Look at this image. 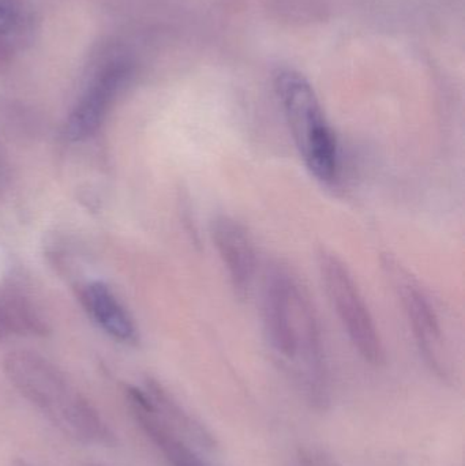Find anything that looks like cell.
<instances>
[{
	"label": "cell",
	"instance_id": "cell-1",
	"mask_svg": "<svg viewBox=\"0 0 465 466\" xmlns=\"http://www.w3.org/2000/svg\"><path fill=\"white\" fill-rule=\"evenodd\" d=\"M262 326L270 350L284 361L302 363L311 394L322 401L327 363L321 328L305 285L286 263H272L265 274Z\"/></svg>",
	"mask_w": 465,
	"mask_h": 466
},
{
	"label": "cell",
	"instance_id": "cell-2",
	"mask_svg": "<svg viewBox=\"0 0 465 466\" xmlns=\"http://www.w3.org/2000/svg\"><path fill=\"white\" fill-rule=\"evenodd\" d=\"M5 377L62 434L85 445L115 448L117 438L97 410L62 370L32 350H13L5 359Z\"/></svg>",
	"mask_w": 465,
	"mask_h": 466
},
{
	"label": "cell",
	"instance_id": "cell-3",
	"mask_svg": "<svg viewBox=\"0 0 465 466\" xmlns=\"http://www.w3.org/2000/svg\"><path fill=\"white\" fill-rule=\"evenodd\" d=\"M273 85L306 168L322 185L338 182L340 172L338 139L310 82L292 68H280L275 74Z\"/></svg>",
	"mask_w": 465,
	"mask_h": 466
},
{
	"label": "cell",
	"instance_id": "cell-4",
	"mask_svg": "<svg viewBox=\"0 0 465 466\" xmlns=\"http://www.w3.org/2000/svg\"><path fill=\"white\" fill-rule=\"evenodd\" d=\"M318 270L325 292L349 341L363 360L381 366L385 350L373 315L360 293L351 271L335 252H318Z\"/></svg>",
	"mask_w": 465,
	"mask_h": 466
},
{
	"label": "cell",
	"instance_id": "cell-5",
	"mask_svg": "<svg viewBox=\"0 0 465 466\" xmlns=\"http://www.w3.org/2000/svg\"><path fill=\"white\" fill-rule=\"evenodd\" d=\"M133 76V63L127 57H115L101 66L71 111L66 136L71 141L89 138L103 125L117 96Z\"/></svg>",
	"mask_w": 465,
	"mask_h": 466
},
{
	"label": "cell",
	"instance_id": "cell-6",
	"mask_svg": "<svg viewBox=\"0 0 465 466\" xmlns=\"http://www.w3.org/2000/svg\"><path fill=\"white\" fill-rule=\"evenodd\" d=\"M385 268L392 277L396 292L400 299L404 314L411 326L420 352L423 353L431 369L436 370L439 374L444 375L442 329L430 298L423 289L420 282L392 258H388Z\"/></svg>",
	"mask_w": 465,
	"mask_h": 466
},
{
	"label": "cell",
	"instance_id": "cell-7",
	"mask_svg": "<svg viewBox=\"0 0 465 466\" xmlns=\"http://www.w3.org/2000/svg\"><path fill=\"white\" fill-rule=\"evenodd\" d=\"M210 236L235 295L248 298L257 270L256 247L250 233L234 218L221 215L213 218Z\"/></svg>",
	"mask_w": 465,
	"mask_h": 466
},
{
	"label": "cell",
	"instance_id": "cell-8",
	"mask_svg": "<svg viewBox=\"0 0 465 466\" xmlns=\"http://www.w3.org/2000/svg\"><path fill=\"white\" fill-rule=\"evenodd\" d=\"M125 394L134 420L150 442L161 451L169 465L207 466L198 454L179 437V432L167 423L147 391L136 386H127Z\"/></svg>",
	"mask_w": 465,
	"mask_h": 466
},
{
	"label": "cell",
	"instance_id": "cell-9",
	"mask_svg": "<svg viewBox=\"0 0 465 466\" xmlns=\"http://www.w3.org/2000/svg\"><path fill=\"white\" fill-rule=\"evenodd\" d=\"M82 304L90 317L112 339L126 344L138 341V329L127 309L104 282H92L81 293Z\"/></svg>",
	"mask_w": 465,
	"mask_h": 466
},
{
	"label": "cell",
	"instance_id": "cell-10",
	"mask_svg": "<svg viewBox=\"0 0 465 466\" xmlns=\"http://www.w3.org/2000/svg\"><path fill=\"white\" fill-rule=\"evenodd\" d=\"M30 18L22 0H0V67L29 33Z\"/></svg>",
	"mask_w": 465,
	"mask_h": 466
},
{
	"label": "cell",
	"instance_id": "cell-11",
	"mask_svg": "<svg viewBox=\"0 0 465 466\" xmlns=\"http://www.w3.org/2000/svg\"><path fill=\"white\" fill-rule=\"evenodd\" d=\"M0 299L5 307L11 334L45 336L48 333L45 320L22 293L16 290H5L0 292Z\"/></svg>",
	"mask_w": 465,
	"mask_h": 466
},
{
	"label": "cell",
	"instance_id": "cell-12",
	"mask_svg": "<svg viewBox=\"0 0 465 466\" xmlns=\"http://www.w3.org/2000/svg\"><path fill=\"white\" fill-rule=\"evenodd\" d=\"M8 336H11L10 326H8L5 307H3L2 299H0V341L7 339Z\"/></svg>",
	"mask_w": 465,
	"mask_h": 466
},
{
	"label": "cell",
	"instance_id": "cell-13",
	"mask_svg": "<svg viewBox=\"0 0 465 466\" xmlns=\"http://www.w3.org/2000/svg\"><path fill=\"white\" fill-rule=\"evenodd\" d=\"M13 466H35V465L30 464V462L26 461V460L15 459L13 461Z\"/></svg>",
	"mask_w": 465,
	"mask_h": 466
},
{
	"label": "cell",
	"instance_id": "cell-14",
	"mask_svg": "<svg viewBox=\"0 0 465 466\" xmlns=\"http://www.w3.org/2000/svg\"><path fill=\"white\" fill-rule=\"evenodd\" d=\"M84 466H103V465H98V464H86V465H84Z\"/></svg>",
	"mask_w": 465,
	"mask_h": 466
}]
</instances>
